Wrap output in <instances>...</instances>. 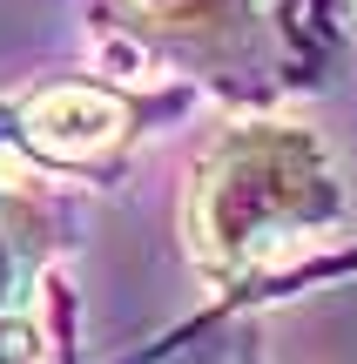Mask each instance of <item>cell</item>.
Instances as JSON below:
<instances>
[{
    "label": "cell",
    "instance_id": "cell-3",
    "mask_svg": "<svg viewBox=\"0 0 357 364\" xmlns=\"http://www.w3.org/2000/svg\"><path fill=\"white\" fill-rule=\"evenodd\" d=\"M135 21L162 27V34H182V41H209L229 34V27L250 14V0H121Z\"/></svg>",
    "mask_w": 357,
    "mask_h": 364
},
{
    "label": "cell",
    "instance_id": "cell-1",
    "mask_svg": "<svg viewBox=\"0 0 357 364\" xmlns=\"http://www.w3.org/2000/svg\"><path fill=\"white\" fill-rule=\"evenodd\" d=\"M337 216L344 189L317 135L297 122H250L202 156L189 189V250L216 277H236L331 230Z\"/></svg>",
    "mask_w": 357,
    "mask_h": 364
},
{
    "label": "cell",
    "instance_id": "cell-2",
    "mask_svg": "<svg viewBox=\"0 0 357 364\" xmlns=\"http://www.w3.org/2000/svg\"><path fill=\"white\" fill-rule=\"evenodd\" d=\"M121 129H128V108H121L115 95H94V88H48L21 122V135L54 162L101 156V149L121 142Z\"/></svg>",
    "mask_w": 357,
    "mask_h": 364
},
{
    "label": "cell",
    "instance_id": "cell-4",
    "mask_svg": "<svg viewBox=\"0 0 357 364\" xmlns=\"http://www.w3.org/2000/svg\"><path fill=\"white\" fill-rule=\"evenodd\" d=\"M34 257H40L34 223H27L13 203H0V324H7V317L21 311L27 284H34Z\"/></svg>",
    "mask_w": 357,
    "mask_h": 364
}]
</instances>
